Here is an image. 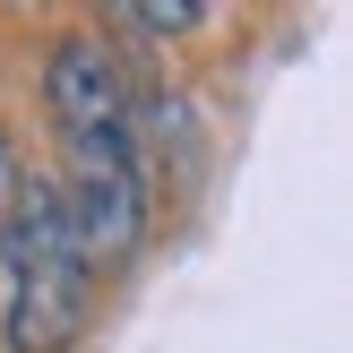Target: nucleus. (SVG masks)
<instances>
[{"mask_svg": "<svg viewBox=\"0 0 353 353\" xmlns=\"http://www.w3.org/2000/svg\"><path fill=\"white\" fill-rule=\"evenodd\" d=\"M52 95V130H61V207L78 233L86 268H130L147 241V164H138V112H130V78L121 52L103 34H61L43 69Z\"/></svg>", "mask_w": 353, "mask_h": 353, "instance_id": "f257e3e1", "label": "nucleus"}, {"mask_svg": "<svg viewBox=\"0 0 353 353\" xmlns=\"http://www.w3.org/2000/svg\"><path fill=\"white\" fill-rule=\"evenodd\" d=\"M95 310V268H86L69 207L52 172L17 164L0 199V345L9 353H69Z\"/></svg>", "mask_w": 353, "mask_h": 353, "instance_id": "f03ea898", "label": "nucleus"}, {"mask_svg": "<svg viewBox=\"0 0 353 353\" xmlns=\"http://www.w3.org/2000/svg\"><path fill=\"white\" fill-rule=\"evenodd\" d=\"M121 26H138V34H190L199 26V9H190V0H172V9H112Z\"/></svg>", "mask_w": 353, "mask_h": 353, "instance_id": "7ed1b4c3", "label": "nucleus"}, {"mask_svg": "<svg viewBox=\"0 0 353 353\" xmlns=\"http://www.w3.org/2000/svg\"><path fill=\"white\" fill-rule=\"evenodd\" d=\"M9 181H17V147H9V130H0V199H9Z\"/></svg>", "mask_w": 353, "mask_h": 353, "instance_id": "20e7f679", "label": "nucleus"}]
</instances>
